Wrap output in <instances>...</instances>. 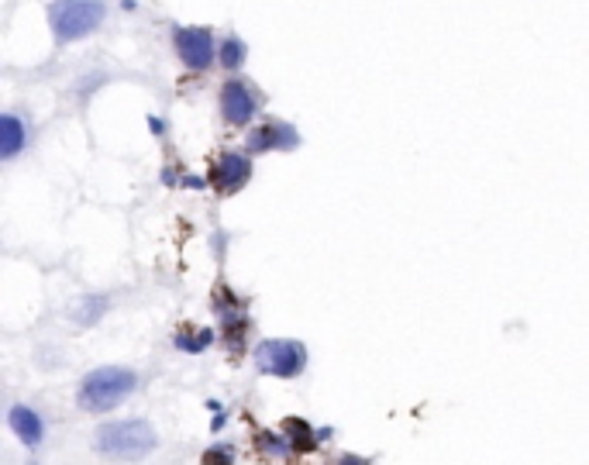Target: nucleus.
Returning a JSON list of instances; mask_svg holds the SVG:
<instances>
[{
    "label": "nucleus",
    "instance_id": "dca6fc26",
    "mask_svg": "<svg viewBox=\"0 0 589 465\" xmlns=\"http://www.w3.org/2000/svg\"><path fill=\"white\" fill-rule=\"evenodd\" d=\"M201 465H234V451L224 445H214V449H207L203 451V459H201Z\"/></svg>",
    "mask_w": 589,
    "mask_h": 465
},
{
    "label": "nucleus",
    "instance_id": "ddd939ff",
    "mask_svg": "<svg viewBox=\"0 0 589 465\" xmlns=\"http://www.w3.org/2000/svg\"><path fill=\"white\" fill-rule=\"evenodd\" d=\"M214 345V331H207V327H183L180 335H176V348L186 352V356H197V352H207Z\"/></svg>",
    "mask_w": 589,
    "mask_h": 465
},
{
    "label": "nucleus",
    "instance_id": "423d86ee",
    "mask_svg": "<svg viewBox=\"0 0 589 465\" xmlns=\"http://www.w3.org/2000/svg\"><path fill=\"white\" fill-rule=\"evenodd\" d=\"M221 114H224V121L234 124V128H245V124L259 114V97H255V90L248 87V79L234 77L221 87Z\"/></svg>",
    "mask_w": 589,
    "mask_h": 465
},
{
    "label": "nucleus",
    "instance_id": "f03ea898",
    "mask_svg": "<svg viewBox=\"0 0 589 465\" xmlns=\"http://www.w3.org/2000/svg\"><path fill=\"white\" fill-rule=\"evenodd\" d=\"M155 438L149 420H110L97 428V451L114 462H139L149 451H155Z\"/></svg>",
    "mask_w": 589,
    "mask_h": 465
},
{
    "label": "nucleus",
    "instance_id": "a211bd4d",
    "mask_svg": "<svg viewBox=\"0 0 589 465\" xmlns=\"http://www.w3.org/2000/svg\"><path fill=\"white\" fill-rule=\"evenodd\" d=\"M183 183H186V186H203V180H201V176H186Z\"/></svg>",
    "mask_w": 589,
    "mask_h": 465
},
{
    "label": "nucleus",
    "instance_id": "4468645a",
    "mask_svg": "<svg viewBox=\"0 0 589 465\" xmlns=\"http://www.w3.org/2000/svg\"><path fill=\"white\" fill-rule=\"evenodd\" d=\"M217 59H221V66H224V69H238V66L245 62V42H242L238 35H228V38H221Z\"/></svg>",
    "mask_w": 589,
    "mask_h": 465
},
{
    "label": "nucleus",
    "instance_id": "9b49d317",
    "mask_svg": "<svg viewBox=\"0 0 589 465\" xmlns=\"http://www.w3.org/2000/svg\"><path fill=\"white\" fill-rule=\"evenodd\" d=\"M283 434H286V441L294 445V451H314L317 449V438H321V434H314V428H310L307 420H300V418L283 420Z\"/></svg>",
    "mask_w": 589,
    "mask_h": 465
},
{
    "label": "nucleus",
    "instance_id": "20e7f679",
    "mask_svg": "<svg viewBox=\"0 0 589 465\" xmlns=\"http://www.w3.org/2000/svg\"><path fill=\"white\" fill-rule=\"evenodd\" d=\"M255 369L265 376H279V379H294L307 366V348L300 341L290 338H265L255 345Z\"/></svg>",
    "mask_w": 589,
    "mask_h": 465
},
{
    "label": "nucleus",
    "instance_id": "39448f33",
    "mask_svg": "<svg viewBox=\"0 0 589 465\" xmlns=\"http://www.w3.org/2000/svg\"><path fill=\"white\" fill-rule=\"evenodd\" d=\"M172 46H176V56L183 59L186 69H197V73H203L217 59V46L211 28H176Z\"/></svg>",
    "mask_w": 589,
    "mask_h": 465
},
{
    "label": "nucleus",
    "instance_id": "0eeeda50",
    "mask_svg": "<svg viewBox=\"0 0 589 465\" xmlns=\"http://www.w3.org/2000/svg\"><path fill=\"white\" fill-rule=\"evenodd\" d=\"M252 180V159L245 152H221L211 166V186L221 197H232Z\"/></svg>",
    "mask_w": 589,
    "mask_h": 465
},
{
    "label": "nucleus",
    "instance_id": "9d476101",
    "mask_svg": "<svg viewBox=\"0 0 589 465\" xmlns=\"http://www.w3.org/2000/svg\"><path fill=\"white\" fill-rule=\"evenodd\" d=\"M28 145V128L17 114H4V135H0V159H17V152Z\"/></svg>",
    "mask_w": 589,
    "mask_h": 465
},
{
    "label": "nucleus",
    "instance_id": "f3484780",
    "mask_svg": "<svg viewBox=\"0 0 589 465\" xmlns=\"http://www.w3.org/2000/svg\"><path fill=\"white\" fill-rule=\"evenodd\" d=\"M338 465H369V459H358V455H341Z\"/></svg>",
    "mask_w": 589,
    "mask_h": 465
},
{
    "label": "nucleus",
    "instance_id": "f8f14e48",
    "mask_svg": "<svg viewBox=\"0 0 589 465\" xmlns=\"http://www.w3.org/2000/svg\"><path fill=\"white\" fill-rule=\"evenodd\" d=\"M104 310H108V296H79L69 314L77 325H97L104 317Z\"/></svg>",
    "mask_w": 589,
    "mask_h": 465
},
{
    "label": "nucleus",
    "instance_id": "6e6552de",
    "mask_svg": "<svg viewBox=\"0 0 589 465\" xmlns=\"http://www.w3.org/2000/svg\"><path fill=\"white\" fill-rule=\"evenodd\" d=\"M296 145H300V135L294 124L286 121H265L255 131H248V152H273V149L290 152Z\"/></svg>",
    "mask_w": 589,
    "mask_h": 465
},
{
    "label": "nucleus",
    "instance_id": "1a4fd4ad",
    "mask_svg": "<svg viewBox=\"0 0 589 465\" xmlns=\"http://www.w3.org/2000/svg\"><path fill=\"white\" fill-rule=\"evenodd\" d=\"M7 424H11V431H15V438L25 445V449H38L42 438H46V424H42V418H38L31 407H25V403H15V407H11Z\"/></svg>",
    "mask_w": 589,
    "mask_h": 465
},
{
    "label": "nucleus",
    "instance_id": "f257e3e1",
    "mask_svg": "<svg viewBox=\"0 0 589 465\" xmlns=\"http://www.w3.org/2000/svg\"><path fill=\"white\" fill-rule=\"evenodd\" d=\"M139 387V376L131 369L121 366H104V369H93L90 376H83V383L77 389V403L87 414H104L121 407Z\"/></svg>",
    "mask_w": 589,
    "mask_h": 465
},
{
    "label": "nucleus",
    "instance_id": "7ed1b4c3",
    "mask_svg": "<svg viewBox=\"0 0 589 465\" xmlns=\"http://www.w3.org/2000/svg\"><path fill=\"white\" fill-rule=\"evenodd\" d=\"M104 15H108L104 0H52L48 28L59 42H77L100 28Z\"/></svg>",
    "mask_w": 589,
    "mask_h": 465
},
{
    "label": "nucleus",
    "instance_id": "2eb2a0df",
    "mask_svg": "<svg viewBox=\"0 0 589 465\" xmlns=\"http://www.w3.org/2000/svg\"><path fill=\"white\" fill-rule=\"evenodd\" d=\"M259 449H263L265 455H276V459H286L294 445L286 441V434H283V431H279V434H276V431H263V434H259Z\"/></svg>",
    "mask_w": 589,
    "mask_h": 465
}]
</instances>
